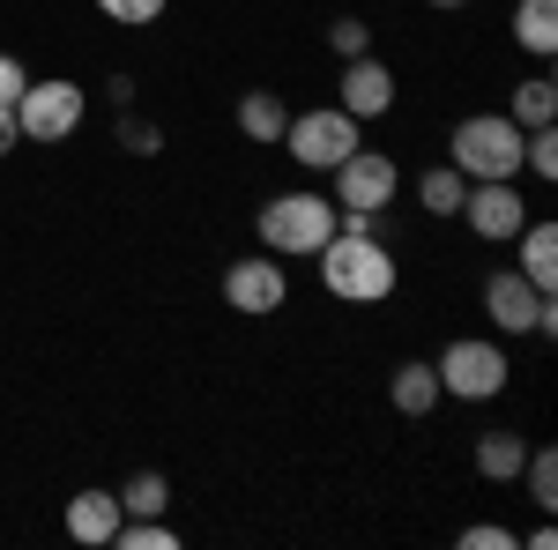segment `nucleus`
I'll list each match as a JSON object with an SVG mask.
<instances>
[{
  "label": "nucleus",
  "mask_w": 558,
  "mask_h": 550,
  "mask_svg": "<svg viewBox=\"0 0 558 550\" xmlns=\"http://www.w3.org/2000/svg\"><path fill=\"white\" fill-rule=\"evenodd\" d=\"M313 260H320V291L343 297V305H387L395 283H402L395 246H387L380 231H336Z\"/></svg>",
  "instance_id": "nucleus-1"
},
{
  "label": "nucleus",
  "mask_w": 558,
  "mask_h": 550,
  "mask_svg": "<svg viewBox=\"0 0 558 550\" xmlns=\"http://www.w3.org/2000/svg\"><path fill=\"white\" fill-rule=\"evenodd\" d=\"M254 231H260V246H268L276 260H313L328 239H336V201L313 194V186H291V194L260 201Z\"/></svg>",
  "instance_id": "nucleus-2"
},
{
  "label": "nucleus",
  "mask_w": 558,
  "mask_h": 550,
  "mask_svg": "<svg viewBox=\"0 0 558 550\" xmlns=\"http://www.w3.org/2000/svg\"><path fill=\"white\" fill-rule=\"evenodd\" d=\"M447 164L462 179H521V127L507 112H470L447 134Z\"/></svg>",
  "instance_id": "nucleus-3"
},
{
  "label": "nucleus",
  "mask_w": 558,
  "mask_h": 550,
  "mask_svg": "<svg viewBox=\"0 0 558 550\" xmlns=\"http://www.w3.org/2000/svg\"><path fill=\"white\" fill-rule=\"evenodd\" d=\"M432 372H439V394H454V402H499L507 380H514L507 350H499L492 335H454L439 357H432Z\"/></svg>",
  "instance_id": "nucleus-4"
},
{
  "label": "nucleus",
  "mask_w": 558,
  "mask_h": 550,
  "mask_svg": "<svg viewBox=\"0 0 558 550\" xmlns=\"http://www.w3.org/2000/svg\"><path fill=\"white\" fill-rule=\"evenodd\" d=\"M83 120H89V89L68 83V75L23 83V97H15V127H23V142H68Z\"/></svg>",
  "instance_id": "nucleus-5"
},
{
  "label": "nucleus",
  "mask_w": 558,
  "mask_h": 550,
  "mask_svg": "<svg viewBox=\"0 0 558 550\" xmlns=\"http://www.w3.org/2000/svg\"><path fill=\"white\" fill-rule=\"evenodd\" d=\"M365 142V120H350L343 105H313V112H291V127H283V149L299 157L305 171H336Z\"/></svg>",
  "instance_id": "nucleus-6"
},
{
  "label": "nucleus",
  "mask_w": 558,
  "mask_h": 550,
  "mask_svg": "<svg viewBox=\"0 0 558 550\" xmlns=\"http://www.w3.org/2000/svg\"><path fill=\"white\" fill-rule=\"evenodd\" d=\"M484 320L499 328V335H558V305L521 268H499V276H484Z\"/></svg>",
  "instance_id": "nucleus-7"
},
{
  "label": "nucleus",
  "mask_w": 558,
  "mask_h": 550,
  "mask_svg": "<svg viewBox=\"0 0 558 550\" xmlns=\"http://www.w3.org/2000/svg\"><path fill=\"white\" fill-rule=\"evenodd\" d=\"M395 194H402V164H395V157H387V149H365V142H357V149H350L343 164H336V194H328V201H336V209H395Z\"/></svg>",
  "instance_id": "nucleus-8"
},
{
  "label": "nucleus",
  "mask_w": 558,
  "mask_h": 550,
  "mask_svg": "<svg viewBox=\"0 0 558 550\" xmlns=\"http://www.w3.org/2000/svg\"><path fill=\"white\" fill-rule=\"evenodd\" d=\"M283 297H291V276H283V260L268 254V246L223 268V305H231V313H246V320L283 313Z\"/></svg>",
  "instance_id": "nucleus-9"
},
{
  "label": "nucleus",
  "mask_w": 558,
  "mask_h": 550,
  "mask_svg": "<svg viewBox=\"0 0 558 550\" xmlns=\"http://www.w3.org/2000/svg\"><path fill=\"white\" fill-rule=\"evenodd\" d=\"M462 223H470L484 246H514V231L529 223V201H521L514 179H470V194H462Z\"/></svg>",
  "instance_id": "nucleus-10"
},
{
  "label": "nucleus",
  "mask_w": 558,
  "mask_h": 550,
  "mask_svg": "<svg viewBox=\"0 0 558 550\" xmlns=\"http://www.w3.org/2000/svg\"><path fill=\"white\" fill-rule=\"evenodd\" d=\"M336 105H343L350 120H380V112H395V75H387L373 52H357V60H343Z\"/></svg>",
  "instance_id": "nucleus-11"
},
{
  "label": "nucleus",
  "mask_w": 558,
  "mask_h": 550,
  "mask_svg": "<svg viewBox=\"0 0 558 550\" xmlns=\"http://www.w3.org/2000/svg\"><path fill=\"white\" fill-rule=\"evenodd\" d=\"M120 521H128V513H120V491H97V484H89V491L68 499V536H75L83 550H112Z\"/></svg>",
  "instance_id": "nucleus-12"
},
{
  "label": "nucleus",
  "mask_w": 558,
  "mask_h": 550,
  "mask_svg": "<svg viewBox=\"0 0 558 550\" xmlns=\"http://www.w3.org/2000/svg\"><path fill=\"white\" fill-rule=\"evenodd\" d=\"M514 246H521V276H529V283H536V291L551 297L558 291V223H544V216H529V223H521L514 231Z\"/></svg>",
  "instance_id": "nucleus-13"
},
{
  "label": "nucleus",
  "mask_w": 558,
  "mask_h": 550,
  "mask_svg": "<svg viewBox=\"0 0 558 550\" xmlns=\"http://www.w3.org/2000/svg\"><path fill=\"white\" fill-rule=\"evenodd\" d=\"M387 402H395V417H432L447 394H439V372H432L425 357H410V365H395V380H387Z\"/></svg>",
  "instance_id": "nucleus-14"
},
{
  "label": "nucleus",
  "mask_w": 558,
  "mask_h": 550,
  "mask_svg": "<svg viewBox=\"0 0 558 550\" xmlns=\"http://www.w3.org/2000/svg\"><path fill=\"white\" fill-rule=\"evenodd\" d=\"M283 127H291V105H283L276 89H246V97H239V134H246V142H268V149H276Z\"/></svg>",
  "instance_id": "nucleus-15"
},
{
  "label": "nucleus",
  "mask_w": 558,
  "mask_h": 550,
  "mask_svg": "<svg viewBox=\"0 0 558 550\" xmlns=\"http://www.w3.org/2000/svg\"><path fill=\"white\" fill-rule=\"evenodd\" d=\"M514 45L551 60L558 52V0H514Z\"/></svg>",
  "instance_id": "nucleus-16"
},
{
  "label": "nucleus",
  "mask_w": 558,
  "mask_h": 550,
  "mask_svg": "<svg viewBox=\"0 0 558 550\" xmlns=\"http://www.w3.org/2000/svg\"><path fill=\"white\" fill-rule=\"evenodd\" d=\"M521 462H529V439H521V431H484V439H476V476H484V484H514Z\"/></svg>",
  "instance_id": "nucleus-17"
},
{
  "label": "nucleus",
  "mask_w": 558,
  "mask_h": 550,
  "mask_svg": "<svg viewBox=\"0 0 558 550\" xmlns=\"http://www.w3.org/2000/svg\"><path fill=\"white\" fill-rule=\"evenodd\" d=\"M462 194H470V179H462L454 164H432V171H417V209H425V216H439V223H447V216H462Z\"/></svg>",
  "instance_id": "nucleus-18"
},
{
  "label": "nucleus",
  "mask_w": 558,
  "mask_h": 550,
  "mask_svg": "<svg viewBox=\"0 0 558 550\" xmlns=\"http://www.w3.org/2000/svg\"><path fill=\"white\" fill-rule=\"evenodd\" d=\"M514 127H551L558 120V83L551 75H529V83H514V112H507Z\"/></svg>",
  "instance_id": "nucleus-19"
},
{
  "label": "nucleus",
  "mask_w": 558,
  "mask_h": 550,
  "mask_svg": "<svg viewBox=\"0 0 558 550\" xmlns=\"http://www.w3.org/2000/svg\"><path fill=\"white\" fill-rule=\"evenodd\" d=\"M165 506H172L165 468H134L128 484H120V513H165Z\"/></svg>",
  "instance_id": "nucleus-20"
},
{
  "label": "nucleus",
  "mask_w": 558,
  "mask_h": 550,
  "mask_svg": "<svg viewBox=\"0 0 558 550\" xmlns=\"http://www.w3.org/2000/svg\"><path fill=\"white\" fill-rule=\"evenodd\" d=\"M521 484H529V499L551 513L558 506V454L551 447H529V462H521Z\"/></svg>",
  "instance_id": "nucleus-21"
},
{
  "label": "nucleus",
  "mask_w": 558,
  "mask_h": 550,
  "mask_svg": "<svg viewBox=\"0 0 558 550\" xmlns=\"http://www.w3.org/2000/svg\"><path fill=\"white\" fill-rule=\"evenodd\" d=\"M328 52H336V60L373 52V23H365V15H336V23H328Z\"/></svg>",
  "instance_id": "nucleus-22"
},
{
  "label": "nucleus",
  "mask_w": 558,
  "mask_h": 550,
  "mask_svg": "<svg viewBox=\"0 0 558 550\" xmlns=\"http://www.w3.org/2000/svg\"><path fill=\"white\" fill-rule=\"evenodd\" d=\"M120 149H128V157H157V149H165V127H157V120H142V112H120Z\"/></svg>",
  "instance_id": "nucleus-23"
},
{
  "label": "nucleus",
  "mask_w": 558,
  "mask_h": 550,
  "mask_svg": "<svg viewBox=\"0 0 558 550\" xmlns=\"http://www.w3.org/2000/svg\"><path fill=\"white\" fill-rule=\"evenodd\" d=\"M165 8H172V0H97V15H112V23H128V30L165 23Z\"/></svg>",
  "instance_id": "nucleus-24"
},
{
  "label": "nucleus",
  "mask_w": 558,
  "mask_h": 550,
  "mask_svg": "<svg viewBox=\"0 0 558 550\" xmlns=\"http://www.w3.org/2000/svg\"><path fill=\"white\" fill-rule=\"evenodd\" d=\"M521 536L514 528H499V521H470V528H462V550H514Z\"/></svg>",
  "instance_id": "nucleus-25"
},
{
  "label": "nucleus",
  "mask_w": 558,
  "mask_h": 550,
  "mask_svg": "<svg viewBox=\"0 0 558 550\" xmlns=\"http://www.w3.org/2000/svg\"><path fill=\"white\" fill-rule=\"evenodd\" d=\"M23 83H31V68H23L15 52H0V112H15V97H23Z\"/></svg>",
  "instance_id": "nucleus-26"
},
{
  "label": "nucleus",
  "mask_w": 558,
  "mask_h": 550,
  "mask_svg": "<svg viewBox=\"0 0 558 550\" xmlns=\"http://www.w3.org/2000/svg\"><path fill=\"white\" fill-rule=\"evenodd\" d=\"M105 97H112V105L128 112V105H134V75H112V83H105Z\"/></svg>",
  "instance_id": "nucleus-27"
},
{
  "label": "nucleus",
  "mask_w": 558,
  "mask_h": 550,
  "mask_svg": "<svg viewBox=\"0 0 558 550\" xmlns=\"http://www.w3.org/2000/svg\"><path fill=\"white\" fill-rule=\"evenodd\" d=\"M15 142H23V127H15V112H0V157H8Z\"/></svg>",
  "instance_id": "nucleus-28"
},
{
  "label": "nucleus",
  "mask_w": 558,
  "mask_h": 550,
  "mask_svg": "<svg viewBox=\"0 0 558 550\" xmlns=\"http://www.w3.org/2000/svg\"><path fill=\"white\" fill-rule=\"evenodd\" d=\"M425 8H470V0H425Z\"/></svg>",
  "instance_id": "nucleus-29"
}]
</instances>
